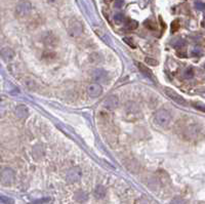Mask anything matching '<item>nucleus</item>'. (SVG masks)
Masks as SVG:
<instances>
[{"mask_svg":"<svg viewBox=\"0 0 205 204\" xmlns=\"http://www.w3.org/2000/svg\"><path fill=\"white\" fill-rule=\"evenodd\" d=\"M154 121L155 123L160 127H168L170 122H171V115L169 114L168 111H166L164 109H161L159 111H157L154 116Z\"/></svg>","mask_w":205,"mask_h":204,"instance_id":"obj_1","label":"nucleus"},{"mask_svg":"<svg viewBox=\"0 0 205 204\" xmlns=\"http://www.w3.org/2000/svg\"><path fill=\"white\" fill-rule=\"evenodd\" d=\"M163 92L165 93L166 96L169 97L170 100L173 101L177 105H181V106H187L188 105L187 101H186L181 96H180L176 91H175L173 89L169 88V87H164L163 88Z\"/></svg>","mask_w":205,"mask_h":204,"instance_id":"obj_2","label":"nucleus"},{"mask_svg":"<svg viewBox=\"0 0 205 204\" xmlns=\"http://www.w3.org/2000/svg\"><path fill=\"white\" fill-rule=\"evenodd\" d=\"M32 10V4L29 1H21L15 6V14L18 17H25Z\"/></svg>","mask_w":205,"mask_h":204,"instance_id":"obj_3","label":"nucleus"},{"mask_svg":"<svg viewBox=\"0 0 205 204\" xmlns=\"http://www.w3.org/2000/svg\"><path fill=\"white\" fill-rule=\"evenodd\" d=\"M14 179V171L10 168H4L1 171V183L2 185L8 186L13 184Z\"/></svg>","mask_w":205,"mask_h":204,"instance_id":"obj_4","label":"nucleus"},{"mask_svg":"<svg viewBox=\"0 0 205 204\" xmlns=\"http://www.w3.org/2000/svg\"><path fill=\"white\" fill-rule=\"evenodd\" d=\"M82 176V171L79 167H73L67 172V180L69 183H76Z\"/></svg>","mask_w":205,"mask_h":204,"instance_id":"obj_5","label":"nucleus"},{"mask_svg":"<svg viewBox=\"0 0 205 204\" xmlns=\"http://www.w3.org/2000/svg\"><path fill=\"white\" fill-rule=\"evenodd\" d=\"M87 95L90 97H98L103 93V87L100 83H91L87 86Z\"/></svg>","mask_w":205,"mask_h":204,"instance_id":"obj_6","label":"nucleus"},{"mask_svg":"<svg viewBox=\"0 0 205 204\" xmlns=\"http://www.w3.org/2000/svg\"><path fill=\"white\" fill-rule=\"evenodd\" d=\"M91 77L96 83L106 82L108 79V73L104 69H95L91 74Z\"/></svg>","mask_w":205,"mask_h":204,"instance_id":"obj_7","label":"nucleus"},{"mask_svg":"<svg viewBox=\"0 0 205 204\" xmlns=\"http://www.w3.org/2000/svg\"><path fill=\"white\" fill-rule=\"evenodd\" d=\"M82 33V25L79 22L73 21L69 27V34L71 37H78Z\"/></svg>","mask_w":205,"mask_h":204,"instance_id":"obj_8","label":"nucleus"},{"mask_svg":"<svg viewBox=\"0 0 205 204\" xmlns=\"http://www.w3.org/2000/svg\"><path fill=\"white\" fill-rule=\"evenodd\" d=\"M103 104L106 108L115 109V108H117V106L119 104V99L116 95H112L110 96L106 97V100L103 102Z\"/></svg>","mask_w":205,"mask_h":204,"instance_id":"obj_9","label":"nucleus"},{"mask_svg":"<svg viewBox=\"0 0 205 204\" xmlns=\"http://www.w3.org/2000/svg\"><path fill=\"white\" fill-rule=\"evenodd\" d=\"M135 65H137V67L141 71V73L144 74L147 78H150L151 80H155V77H154L153 73L150 71V69L147 68V66H145L144 64H142V63H140V62H135Z\"/></svg>","mask_w":205,"mask_h":204,"instance_id":"obj_10","label":"nucleus"},{"mask_svg":"<svg viewBox=\"0 0 205 204\" xmlns=\"http://www.w3.org/2000/svg\"><path fill=\"white\" fill-rule=\"evenodd\" d=\"M1 57L5 62H10L14 58V52L10 47H4L1 49Z\"/></svg>","mask_w":205,"mask_h":204,"instance_id":"obj_11","label":"nucleus"},{"mask_svg":"<svg viewBox=\"0 0 205 204\" xmlns=\"http://www.w3.org/2000/svg\"><path fill=\"white\" fill-rule=\"evenodd\" d=\"M15 115H17L20 119H25L28 116V109L26 106L21 105L15 108Z\"/></svg>","mask_w":205,"mask_h":204,"instance_id":"obj_12","label":"nucleus"},{"mask_svg":"<svg viewBox=\"0 0 205 204\" xmlns=\"http://www.w3.org/2000/svg\"><path fill=\"white\" fill-rule=\"evenodd\" d=\"M43 41L45 43V45H48V46H55L56 45V43L57 41V39L56 36H53V35H51L50 33H48L46 36L43 38Z\"/></svg>","mask_w":205,"mask_h":204,"instance_id":"obj_13","label":"nucleus"},{"mask_svg":"<svg viewBox=\"0 0 205 204\" xmlns=\"http://www.w3.org/2000/svg\"><path fill=\"white\" fill-rule=\"evenodd\" d=\"M88 58H89V62L91 63V64H94V65L100 64V63L103 62V57L100 56V53H98V52H92Z\"/></svg>","mask_w":205,"mask_h":204,"instance_id":"obj_14","label":"nucleus"},{"mask_svg":"<svg viewBox=\"0 0 205 204\" xmlns=\"http://www.w3.org/2000/svg\"><path fill=\"white\" fill-rule=\"evenodd\" d=\"M94 194V196H95L96 198L102 199V198H104L106 196V189L103 186H98V187L95 188Z\"/></svg>","mask_w":205,"mask_h":204,"instance_id":"obj_15","label":"nucleus"},{"mask_svg":"<svg viewBox=\"0 0 205 204\" xmlns=\"http://www.w3.org/2000/svg\"><path fill=\"white\" fill-rule=\"evenodd\" d=\"M138 27V23L137 21H134V19H130L125 25V28L127 30H135Z\"/></svg>","mask_w":205,"mask_h":204,"instance_id":"obj_16","label":"nucleus"},{"mask_svg":"<svg viewBox=\"0 0 205 204\" xmlns=\"http://www.w3.org/2000/svg\"><path fill=\"white\" fill-rule=\"evenodd\" d=\"M25 84L26 86L28 87L29 89H34V87L36 86V83H35V81H34L33 79H31V78H27V79H25Z\"/></svg>","mask_w":205,"mask_h":204,"instance_id":"obj_17","label":"nucleus"},{"mask_svg":"<svg viewBox=\"0 0 205 204\" xmlns=\"http://www.w3.org/2000/svg\"><path fill=\"white\" fill-rule=\"evenodd\" d=\"M184 77L186 78V79H191V78L194 77V71L192 70V68H188V69L185 70Z\"/></svg>","mask_w":205,"mask_h":204,"instance_id":"obj_18","label":"nucleus"},{"mask_svg":"<svg viewBox=\"0 0 205 204\" xmlns=\"http://www.w3.org/2000/svg\"><path fill=\"white\" fill-rule=\"evenodd\" d=\"M75 197H76V200H78L79 202H83L87 199V196H86V194L84 193V192H78V193L76 194Z\"/></svg>","mask_w":205,"mask_h":204,"instance_id":"obj_19","label":"nucleus"},{"mask_svg":"<svg viewBox=\"0 0 205 204\" xmlns=\"http://www.w3.org/2000/svg\"><path fill=\"white\" fill-rule=\"evenodd\" d=\"M170 28H171L172 32H176V31L180 29V21H179V19H175L173 22H171Z\"/></svg>","mask_w":205,"mask_h":204,"instance_id":"obj_20","label":"nucleus"},{"mask_svg":"<svg viewBox=\"0 0 205 204\" xmlns=\"http://www.w3.org/2000/svg\"><path fill=\"white\" fill-rule=\"evenodd\" d=\"M1 202L4 203V204H13L14 203V200L13 198L5 197V196H1Z\"/></svg>","mask_w":205,"mask_h":204,"instance_id":"obj_21","label":"nucleus"},{"mask_svg":"<svg viewBox=\"0 0 205 204\" xmlns=\"http://www.w3.org/2000/svg\"><path fill=\"white\" fill-rule=\"evenodd\" d=\"M194 106V108H196L197 110H199V111H202V112H205V105L202 104V103H194L193 104Z\"/></svg>","mask_w":205,"mask_h":204,"instance_id":"obj_22","label":"nucleus"},{"mask_svg":"<svg viewBox=\"0 0 205 204\" xmlns=\"http://www.w3.org/2000/svg\"><path fill=\"white\" fill-rule=\"evenodd\" d=\"M145 62L147 63V65H150V66H157L158 65V62L153 60V58H146Z\"/></svg>","mask_w":205,"mask_h":204,"instance_id":"obj_23","label":"nucleus"},{"mask_svg":"<svg viewBox=\"0 0 205 204\" xmlns=\"http://www.w3.org/2000/svg\"><path fill=\"white\" fill-rule=\"evenodd\" d=\"M170 204H185V201H184V199H181V197H175L171 200Z\"/></svg>","mask_w":205,"mask_h":204,"instance_id":"obj_24","label":"nucleus"},{"mask_svg":"<svg viewBox=\"0 0 205 204\" xmlns=\"http://www.w3.org/2000/svg\"><path fill=\"white\" fill-rule=\"evenodd\" d=\"M123 41H124L125 43H127L129 46H131L132 48H134L135 47V44H134V42L132 41V39H130L129 37H124L123 38Z\"/></svg>","mask_w":205,"mask_h":204,"instance_id":"obj_25","label":"nucleus"},{"mask_svg":"<svg viewBox=\"0 0 205 204\" xmlns=\"http://www.w3.org/2000/svg\"><path fill=\"white\" fill-rule=\"evenodd\" d=\"M195 7L198 10H204L205 9V4L201 1H196L195 2Z\"/></svg>","mask_w":205,"mask_h":204,"instance_id":"obj_26","label":"nucleus"},{"mask_svg":"<svg viewBox=\"0 0 205 204\" xmlns=\"http://www.w3.org/2000/svg\"><path fill=\"white\" fill-rule=\"evenodd\" d=\"M114 5L116 8H122L123 5H124V1L123 0H115Z\"/></svg>","mask_w":205,"mask_h":204,"instance_id":"obj_27","label":"nucleus"},{"mask_svg":"<svg viewBox=\"0 0 205 204\" xmlns=\"http://www.w3.org/2000/svg\"><path fill=\"white\" fill-rule=\"evenodd\" d=\"M114 19L117 23H120V22L123 21V19H124V15H123L122 14H116L115 17H114Z\"/></svg>","mask_w":205,"mask_h":204,"instance_id":"obj_28","label":"nucleus"},{"mask_svg":"<svg viewBox=\"0 0 205 204\" xmlns=\"http://www.w3.org/2000/svg\"><path fill=\"white\" fill-rule=\"evenodd\" d=\"M204 68H205V65H204Z\"/></svg>","mask_w":205,"mask_h":204,"instance_id":"obj_29","label":"nucleus"}]
</instances>
